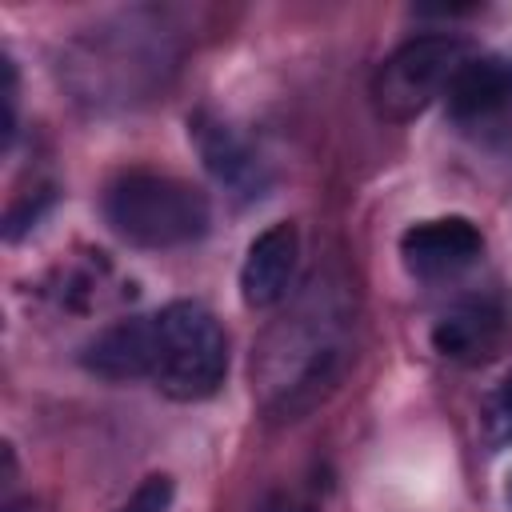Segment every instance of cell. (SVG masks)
Returning a JSON list of instances; mask_svg holds the SVG:
<instances>
[{"label":"cell","mask_w":512,"mask_h":512,"mask_svg":"<svg viewBox=\"0 0 512 512\" xmlns=\"http://www.w3.org/2000/svg\"><path fill=\"white\" fill-rule=\"evenodd\" d=\"M448 116L456 124H480L488 116H500L512 108V60L496 56H472L452 88L444 92Z\"/></svg>","instance_id":"obj_8"},{"label":"cell","mask_w":512,"mask_h":512,"mask_svg":"<svg viewBox=\"0 0 512 512\" xmlns=\"http://www.w3.org/2000/svg\"><path fill=\"white\" fill-rule=\"evenodd\" d=\"M468 60H472V48L460 36H448V32L412 36L376 68L372 108L392 124L416 120L436 96L452 88V80Z\"/></svg>","instance_id":"obj_3"},{"label":"cell","mask_w":512,"mask_h":512,"mask_svg":"<svg viewBox=\"0 0 512 512\" xmlns=\"http://www.w3.org/2000/svg\"><path fill=\"white\" fill-rule=\"evenodd\" d=\"M104 220L136 248H184L208 232L212 204L192 180L132 168L104 188Z\"/></svg>","instance_id":"obj_1"},{"label":"cell","mask_w":512,"mask_h":512,"mask_svg":"<svg viewBox=\"0 0 512 512\" xmlns=\"http://www.w3.org/2000/svg\"><path fill=\"white\" fill-rule=\"evenodd\" d=\"M280 512H312V508H300V504H292V500H288V504H280Z\"/></svg>","instance_id":"obj_13"},{"label":"cell","mask_w":512,"mask_h":512,"mask_svg":"<svg viewBox=\"0 0 512 512\" xmlns=\"http://www.w3.org/2000/svg\"><path fill=\"white\" fill-rule=\"evenodd\" d=\"M172 496H176V488H172L168 476H148L116 512H168L172 508Z\"/></svg>","instance_id":"obj_11"},{"label":"cell","mask_w":512,"mask_h":512,"mask_svg":"<svg viewBox=\"0 0 512 512\" xmlns=\"http://www.w3.org/2000/svg\"><path fill=\"white\" fill-rule=\"evenodd\" d=\"M512 344V304L500 292H480L448 308L432 324V348L464 368L492 364Z\"/></svg>","instance_id":"obj_4"},{"label":"cell","mask_w":512,"mask_h":512,"mask_svg":"<svg viewBox=\"0 0 512 512\" xmlns=\"http://www.w3.org/2000/svg\"><path fill=\"white\" fill-rule=\"evenodd\" d=\"M484 252V236L468 216H436L404 228L400 260L416 280H448L476 264Z\"/></svg>","instance_id":"obj_5"},{"label":"cell","mask_w":512,"mask_h":512,"mask_svg":"<svg viewBox=\"0 0 512 512\" xmlns=\"http://www.w3.org/2000/svg\"><path fill=\"white\" fill-rule=\"evenodd\" d=\"M480 440L488 444V452H500L512 444V372L484 396L480 408Z\"/></svg>","instance_id":"obj_10"},{"label":"cell","mask_w":512,"mask_h":512,"mask_svg":"<svg viewBox=\"0 0 512 512\" xmlns=\"http://www.w3.org/2000/svg\"><path fill=\"white\" fill-rule=\"evenodd\" d=\"M296 256H300V232L296 224L280 220L268 224L244 252L240 264V300L248 308H272L288 296L292 272H296Z\"/></svg>","instance_id":"obj_6"},{"label":"cell","mask_w":512,"mask_h":512,"mask_svg":"<svg viewBox=\"0 0 512 512\" xmlns=\"http://www.w3.org/2000/svg\"><path fill=\"white\" fill-rule=\"evenodd\" d=\"M152 316H156L152 384L180 404L216 396L228 376V336L220 320L196 300H172Z\"/></svg>","instance_id":"obj_2"},{"label":"cell","mask_w":512,"mask_h":512,"mask_svg":"<svg viewBox=\"0 0 512 512\" xmlns=\"http://www.w3.org/2000/svg\"><path fill=\"white\" fill-rule=\"evenodd\" d=\"M196 136H200V152H204L208 168H212L220 180L240 184V176L252 172L248 152L240 148V140H236L224 124H200V120H196Z\"/></svg>","instance_id":"obj_9"},{"label":"cell","mask_w":512,"mask_h":512,"mask_svg":"<svg viewBox=\"0 0 512 512\" xmlns=\"http://www.w3.org/2000/svg\"><path fill=\"white\" fill-rule=\"evenodd\" d=\"M80 364L104 380H152L156 364V316H128L100 328L84 348Z\"/></svg>","instance_id":"obj_7"},{"label":"cell","mask_w":512,"mask_h":512,"mask_svg":"<svg viewBox=\"0 0 512 512\" xmlns=\"http://www.w3.org/2000/svg\"><path fill=\"white\" fill-rule=\"evenodd\" d=\"M508 504H512V484H508Z\"/></svg>","instance_id":"obj_14"},{"label":"cell","mask_w":512,"mask_h":512,"mask_svg":"<svg viewBox=\"0 0 512 512\" xmlns=\"http://www.w3.org/2000/svg\"><path fill=\"white\" fill-rule=\"evenodd\" d=\"M16 136V64L4 56V144Z\"/></svg>","instance_id":"obj_12"}]
</instances>
